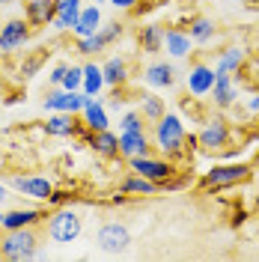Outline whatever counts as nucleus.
I'll return each instance as SVG.
<instances>
[{
  "instance_id": "f257e3e1",
  "label": "nucleus",
  "mask_w": 259,
  "mask_h": 262,
  "mask_svg": "<svg viewBox=\"0 0 259 262\" xmlns=\"http://www.w3.org/2000/svg\"><path fill=\"white\" fill-rule=\"evenodd\" d=\"M155 146L161 149L164 155L170 158H179L185 155V146H188V134H185V122L182 116L176 114H164L161 119H155Z\"/></svg>"
},
{
  "instance_id": "f03ea898",
  "label": "nucleus",
  "mask_w": 259,
  "mask_h": 262,
  "mask_svg": "<svg viewBox=\"0 0 259 262\" xmlns=\"http://www.w3.org/2000/svg\"><path fill=\"white\" fill-rule=\"evenodd\" d=\"M39 247H36V232L33 227H21V229H3L0 235V256L12 262H27L36 259Z\"/></svg>"
},
{
  "instance_id": "7ed1b4c3",
  "label": "nucleus",
  "mask_w": 259,
  "mask_h": 262,
  "mask_svg": "<svg viewBox=\"0 0 259 262\" xmlns=\"http://www.w3.org/2000/svg\"><path fill=\"white\" fill-rule=\"evenodd\" d=\"M81 229H83V217L75 209H57L48 217V238L54 245H72V242H78Z\"/></svg>"
},
{
  "instance_id": "20e7f679",
  "label": "nucleus",
  "mask_w": 259,
  "mask_h": 262,
  "mask_svg": "<svg viewBox=\"0 0 259 262\" xmlns=\"http://www.w3.org/2000/svg\"><path fill=\"white\" fill-rule=\"evenodd\" d=\"M96 242H98V247H101L104 253H122V250L131 245V232H128L125 224H119V221H107V224L98 227Z\"/></svg>"
},
{
  "instance_id": "39448f33",
  "label": "nucleus",
  "mask_w": 259,
  "mask_h": 262,
  "mask_svg": "<svg viewBox=\"0 0 259 262\" xmlns=\"http://www.w3.org/2000/svg\"><path fill=\"white\" fill-rule=\"evenodd\" d=\"M131 170L137 173V176H143V179L149 182H158V185H167L170 182V176H173V164L170 161H161V158H149V155H134V158H128Z\"/></svg>"
},
{
  "instance_id": "423d86ee",
  "label": "nucleus",
  "mask_w": 259,
  "mask_h": 262,
  "mask_svg": "<svg viewBox=\"0 0 259 262\" xmlns=\"http://www.w3.org/2000/svg\"><path fill=\"white\" fill-rule=\"evenodd\" d=\"M247 176H250V167H244V164H218L206 173L203 185L206 188H229V185L244 182Z\"/></svg>"
},
{
  "instance_id": "0eeeda50",
  "label": "nucleus",
  "mask_w": 259,
  "mask_h": 262,
  "mask_svg": "<svg viewBox=\"0 0 259 262\" xmlns=\"http://www.w3.org/2000/svg\"><path fill=\"white\" fill-rule=\"evenodd\" d=\"M30 39V24L27 18H12L0 27V51L3 54H12V51L24 48V42Z\"/></svg>"
},
{
  "instance_id": "6e6552de",
  "label": "nucleus",
  "mask_w": 259,
  "mask_h": 262,
  "mask_svg": "<svg viewBox=\"0 0 259 262\" xmlns=\"http://www.w3.org/2000/svg\"><path fill=\"white\" fill-rule=\"evenodd\" d=\"M197 143L206 149V152H221L229 143V125L224 119H211L206 122V128L197 134Z\"/></svg>"
},
{
  "instance_id": "1a4fd4ad",
  "label": "nucleus",
  "mask_w": 259,
  "mask_h": 262,
  "mask_svg": "<svg viewBox=\"0 0 259 262\" xmlns=\"http://www.w3.org/2000/svg\"><path fill=\"white\" fill-rule=\"evenodd\" d=\"M9 185L15 188L18 194L33 196V200H51V194H54V185L45 176H12Z\"/></svg>"
},
{
  "instance_id": "9d476101",
  "label": "nucleus",
  "mask_w": 259,
  "mask_h": 262,
  "mask_svg": "<svg viewBox=\"0 0 259 262\" xmlns=\"http://www.w3.org/2000/svg\"><path fill=\"white\" fill-rule=\"evenodd\" d=\"M185 83H188V93L197 98L209 96L211 86H214V69L206 63H194L191 69H188V78H185Z\"/></svg>"
},
{
  "instance_id": "9b49d317",
  "label": "nucleus",
  "mask_w": 259,
  "mask_h": 262,
  "mask_svg": "<svg viewBox=\"0 0 259 262\" xmlns=\"http://www.w3.org/2000/svg\"><path fill=\"white\" fill-rule=\"evenodd\" d=\"M83 9V0H54V27L57 30H72Z\"/></svg>"
},
{
  "instance_id": "f8f14e48",
  "label": "nucleus",
  "mask_w": 259,
  "mask_h": 262,
  "mask_svg": "<svg viewBox=\"0 0 259 262\" xmlns=\"http://www.w3.org/2000/svg\"><path fill=\"white\" fill-rule=\"evenodd\" d=\"M119 155H149V137L146 131H119Z\"/></svg>"
},
{
  "instance_id": "ddd939ff",
  "label": "nucleus",
  "mask_w": 259,
  "mask_h": 262,
  "mask_svg": "<svg viewBox=\"0 0 259 262\" xmlns=\"http://www.w3.org/2000/svg\"><path fill=\"white\" fill-rule=\"evenodd\" d=\"M143 81L149 83V86H155V90H167V86L176 83V69L167 63V60H164V63H152V66H146Z\"/></svg>"
},
{
  "instance_id": "4468645a",
  "label": "nucleus",
  "mask_w": 259,
  "mask_h": 262,
  "mask_svg": "<svg viewBox=\"0 0 259 262\" xmlns=\"http://www.w3.org/2000/svg\"><path fill=\"white\" fill-rule=\"evenodd\" d=\"M211 93H214V104H218V107H232L235 98H239V86H235V81H232L229 75H218V72H214V86H211Z\"/></svg>"
},
{
  "instance_id": "2eb2a0df",
  "label": "nucleus",
  "mask_w": 259,
  "mask_h": 262,
  "mask_svg": "<svg viewBox=\"0 0 259 262\" xmlns=\"http://www.w3.org/2000/svg\"><path fill=\"white\" fill-rule=\"evenodd\" d=\"M42 221L39 209H12V212H3L0 229H21V227H36Z\"/></svg>"
},
{
  "instance_id": "dca6fc26",
  "label": "nucleus",
  "mask_w": 259,
  "mask_h": 262,
  "mask_svg": "<svg viewBox=\"0 0 259 262\" xmlns=\"http://www.w3.org/2000/svg\"><path fill=\"white\" fill-rule=\"evenodd\" d=\"M24 18L30 27H45L54 21V0H27Z\"/></svg>"
},
{
  "instance_id": "f3484780",
  "label": "nucleus",
  "mask_w": 259,
  "mask_h": 262,
  "mask_svg": "<svg viewBox=\"0 0 259 262\" xmlns=\"http://www.w3.org/2000/svg\"><path fill=\"white\" fill-rule=\"evenodd\" d=\"M81 116H83V125L90 131H101V128L111 125V122H107V111H104V104H101L98 98H87V101H83Z\"/></svg>"
},
{
  "instance_id": "a211bd4d",
  "label": "nucleus",
  "mask_w": 259,
  "mask_h": 262,
  "mask_svg": "<svg viewBox=\"0 0 259 262\" xmlns=\"http://www.w3.org/2000/svg\"><path fill=\"white\" fill-rule=\"evenodd\" d=\"M98 30H101V9H98L96 3L83 6L78 21H75V27H72V33L81 39V36H90V33H98Z\"/></svg>"
},
{
  "instance_id": "6ab92c4d",
  "label": "nucleus",
  "mask_w": 259,
  "mask_h": 262,
  "mask_svg": "<svg viewBox=\"0 0 259 262\" xmlns=\"http://www.w3.org/2000/svg\"><path fill=\"white\" fill-rule=\"evenodd\" d=\"M191 42H194V39L185 30H164V48H167L170 57H176V60H182V57L191 54Z\"/></svg>"
},
{
  "instance_id": "aec40b11",
  "label": "nucleus",
  "mask_w": 259,
  "mask_h": 262,
  "mask_svg": "<svg viewBox=\"0 0 259 262\" xmlns=\"http://www.w3.org/2000/svg\"><path fill=\"white\" fill-rule=\"evenodd\" d=\"M42 128H45V134H51V137H72L78 125H75V116L72 114H60V111H57V114L48 116V122H45Z\"/></svg>"
},
{
  "instance_id": "412c9836",
  "label": "nucleus",
  "mask_w": 259,
  "mask_h": 262,
  "mask_svg": "<svg viewBox=\"0 0 259 262\" xmlns=\"http://www.w3.org/2000/svg\"><path fill=\"white\" fill-rule=\"evenodd\" d=\"M90 146L96 149L98 155H104V158H116L119 155V134H114V131H107V128L93 131V143Z\"/></svg>"
},
{
  "instance_id": "4be33fe9",
  "label": "nucleus",
  "mask_w": 259,
  "mask_h": 262,
  "mask_svg": "<svg viewBox=\"0 0 259 262\" xmlns=\"http://www.w3.org/2000/svg\"><path fill=\"white\" fill-rule=\"evenodd\" d=\"M101 75H104V86H119V83L128 81V66L122 57H111L101 66Z\"/></svg>"
},
{
  "instance_id": "5701e85b",
  "label": "nucleus",
  "mask_w": 259,
  "mask_h": 262,
  "mask_svg": "<svg viewBox=\"0 0 259 262\" xmlns=\"http://www.w3.org/2000/svg\"><path fill=\"white\" fill-rule=\"evenodd\" d=\"M104 90V75H101V66L96 63H87L83 66V83H81V93L90 98H96L98 93Z\"/></svg>"
},
{
  "instance_id": "b1692460",
  "label": "nucleus",
  "mask_w": 259,
  "mask_h": 262,
  "mask_svg": "<svg viewBox=\"0 0 259 262\" xmlns=\"http://www.w3.org/2000/svg\"><path fill=\"white\" fill-rule=\"evenodd\" d=\"M140 48H143V54H158L164 48V27L161 24H146V27H140Z\"/></svg>"
},
{
  "instance_id": "393cba45",
  "label": "nucleus",
  "mask_w": 259,
  "mask_h": 262,
  "mask_svg": "<svg viewBox=\"0 0 259 262\" xmlns=\"http://www.w3.org/2000/svg\"><path fill=\"white\" fill-rule=\"evenodd\" d=\"M242 66H244V51L242 48H224L221 57H218V63H214V72H218V75H232V72H239Z\"/></svg>"
},
{
  "instance_id": "a878e982",
  "label": "nucleus",
  "mask_w": 259,
  "mask_h": 262,
  "mask_svg": "<svg viewBox=\"0 0 259 262\" xmlns=\"http://www.w3.org/2000/svg\"><path fill=\"white\" fill-rule=\"evenodd\" d=\"M140 114H143V119L155 122V119H161L167 114V104H164V98L146 93V96H140Z\"/></svg>"
},
{
  "instance_id": "bb28decb",
  "label": "nucleus",
  "mask_w": 259,
  "mask_h": 262,
  "mask_svg": "<svg viewBox=\"0 0 259 262\" xmlns=\"http://www.w3.org/2000/svg\"><path fill=\"white\" fill-rule=\"evenodd\" d=\"M119 191H122V194H155V191H158V182H149V179H143V176H137V173H134V176H128V179L122 182V185H119Z\"/></svg>"
},
{
  "instance_id": "cd10ccee",
  "label": "nucleus",
  "mask_w": 259,
  "mask_h": 262,
  "mask_svg": "<svg viewBox=\"0 0 259 262\" xmlns=\"http://www.w3.org/2000/svg\"><path fill=\"white\" fill-rule=\"evenodd\" d=\"M188 36H191L194 42H200V45H206V42H211V36H214V24H211L209 18H194Z\"/></svg>"
},
{
  "instance_id": "c85d7f7f",
  "label": "nucleus",
  "mask_w": 259,
  "mask_h": 262,
  "mask_svg": "<svg viewBox=\"0 0 259 262\" xmlns=\"http://www.w3.org/2000/svg\"><path fill=\"white\" fill-rule=\"evenodd\" d=\"M107 48V42H104V36L101 33H90V36H81L78 39V54H101V51Z\"/></svg>"
},
{
  "instance_id": "c756f323",
  "label": "nucleus",
  "mask_w": 259,
  "mask_h": 262,
  "mask_svg": "<svg viewBox=\"0 0 259 262\" xmlns=\"http://www.w3.org/2000/svg\"><path fill=\"white\" fill-rule=\"evenodd\" d=\"M81 83H83V66H69L60 86L66 93H75V90H81Z\"/></svg>"
},
{
  "instance_id": "7c9ffc66",
  "label": "nucleus",
  "mask_w": 259,
  "mask_h": 262,
  "mask_svg": "<svg viewBox=\"0 0 259 262\" xmlns=\"http://www.w3.org/2000/svg\"><path fill=\"white\" fill-rule=\"evenodd\" d=\"M42 63H45V51H39L36 57H30V60H24L21 63V78H33L39 69H42Z\"/></svg>"
},
{
  "instance_id": "2f4dec72",
  "label": "nucleus",
  "mask_w": 259,
  "mask_h": 262,
  "mask_svg": "<svg viewBox=\"0 0 259 262\" xmlns=\"http://www.w3.org/2000/svg\"><path fill=\"white\" fill-rule=\"evenodd\" d=\"M98 33H101V36H104V42L111 45V42H116V39L122 36V24H119V21H111V24H104Z\"/></svg>"
},
{
  "instance_id": "473e14b6",
  "label": "nucleus",
  "mask_w": 259,
  "mask_h": 262,
  "mask_svg": "<svg viewBox=\"0 0 259 262\" xmlns=\"http://www.w3.org/2000/svg\"><path fill=\"white\" fill-rule=\"evenodd\" d=\"M122 131H143V116L140 114H125L122 116Z\"/></svg>"
},
{
  "instance_id": "72a5a7b5",
  "label": "nucleus",
  "mask_w": 259,
  "mask_h": 262,
  "mask_svg": "<svg viewBox=\"0 0 259 262\" xmlns=\"http://www.w3.org/2000/svg\"><path fill=\"white\" fill-rule=\"evenodd\" d=\"M66 69H69L66 63H60V66H54V69H51V75H48V83H51V86H60V83H63Z\"/></svg>"
},
{
  "instance_id": "f704fd0d",
  "label": "nucleus",
  "mask_w": 259,
  "mask_h": 262,
  "mask_svg": "<svg viewBox=\"0 0 259 262\" xmlns=\"http://www.w3.org/2000/svg\"><path fill=\"white\" fill-rule=\"evenodd\" d=\"M244 107H247V114L250 116H259V93H253V96L244 101Z\"/></svg>"
},
{
  "instance_id": "c9c22d12",
  "label": "nucleus",
  "mask_w": 259,
  "mask_h": 262,
  "mask_svg": "<svg viewBox=\"0 0 259 262\" xmlns=\"http://www.w3.org/2000/svg\"><path fill=\"white\" fill-rule=\"evenodd\" d=\"M134 3H140V0H111V6H116V9H134Z\"/></svg>"
},
{
  "instance_id": "e433bc0d",
  "label": "nucleus",
  "mask_w": 259,
  "mask_h": 262,
  "mask_svg": "<svg viewBox=\"0 0 259 262\" xmlns=\"http://www.w3.org/2000/svg\"><path fill=\"white\" fill-rule=\"evenodd\" d=\"M3 203H6V188L0 185V206H3Z\"/></svg>"
},
{
  "instance_id": "4c0bfd02",
  "label": "nucleus",
  "mask_w": 259,
  "mask_h": 262,
  "mask_svg": "<svg viewBox=\"0 0 259 262\" xmlns=\"http://www.w3.org/2000/svg\"><path fill=\"white\" fill-rule=\"evenodd\" d=\"M9 3H12V0H0V6H9Z\"/></svg>"
},
{
  "instance_id": "58836bf2",
  "label": "nucleus",
  "mask_w": 259,
  "mask_h": 262,
  "mask_svg": "<svg viewBox=\"0 0 259 262\" xmlns=\"http://www.w3.org/2000/svg\"><path fill=\"white\" fill-rule=\"evenodd\" d=\"M256 54H259V39H256Z\"/></svg>"
},
{
  "instance_id": "ea45409f",
  "label": "nucleus",
  "mask_w": 259,
  "mask_h": 262,
  "mask_svg": "<svg viewBox=\"0 0 259 262\" xmlns=\"http://www.w3.org/2000/svg\"><path fill=\"white\" fill-rule=\"evenodd\" d=\"M0 221H3V212H0Z\"/></svg>"
},
{
  "instance_id": "a19ab883",
  "label": "nucleus",
  "mask_w": 259,
  "mask_h": 262,
  "mask_svg": "<svg viewBox=\"0 0 259 262\" xmlns=\"http://www.w3.org/2000/svg\"><path fill=\"white\" fill-rule=\"evenodd\" d=\"M96 3H98V0H96Z\"/></svg>"
}]
</instances>
